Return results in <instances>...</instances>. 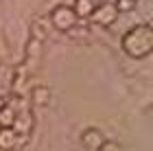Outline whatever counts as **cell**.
<instances>
[{
    "instance_id": "obj_7",
    "label": "cell",
    "mask_w": 153,
    "mask_h": 151,
    "mask_svg": "<svg viewBox=\"0 0 153 151\" xmlns=\"http://www.w3.org/2000/svg\"><path fill=\"white\" fill-rule=\"evenodd\" d=\"M48 99H51V92H48V88H44V86L35 88V92H33V101H35V105H46Z\"/></svg>"
},
{
    "instance_id": "obj_8",
    "label": "cell",
    "mask_w": 153,
    "mask_h": 151,
    "mask_svg": "<svg viewBox=\"0 0 153 151\" xmlns=\"http://www.w3.org/2000/svg\"><path fill=\"white\" fill-rule=\"evenodd\" d=\"M116 9H118V13H127V11H131V9H134V4H136V0H116Z\"/></svg>"
},
{
    "instance_id": "obj_2",
    "label": "cell",
    "mask_w": 153,
    "mask_h": 151,
    "mask_svg": "<svg viewBox=\"0 0 153 151\" xmlns=\"http://www.w3.org/2000/svg\"><path fill=\"white\" fill-rule=\"evenodd\" d=\"M116 16H118V9H116V4H112V2H105V4L96 7L94 13H92L94 22H96V24H105V26L114 24Z\"/></svg>"
},
{
    "instance_id": "obj_3",
    "label": "cell",
    "mask_w": 153,
    "mask_h": 151,
    "mask_svg": "<svg viewBox=\"0 0 153 151\" xmlns=\"http://www.w3.org/2000/svg\"><path fill=\"white\" fill-rule=\"evenodd\" d=\"M81 142H83L88 149H96V151H99V149L103 147V142H105V136H103L99 129H88V132H83Z\"/></svg>"
},
{
    "instance_id": "obj_4",
    "label": "cell",
    "mask_w": 153,
    "mask_h": 151,
    "mask_svg": "<svg viewBox=\"0 0 153 151\" xmlns=\"http://www.w3.org/2000/svg\"><path fill=\"white\" fill-rule=\"evenodd\" d=\"M18 132L16 129H11V127H2L0 129V149H13V147H18Z\"/></svg>"
},
{
    "instance_id": "obj_9",
    "label": "cell",
    "mask_w": 153,
    "mask_h": 151,
    "mask_svg": "<svg viewBox=\"0 0 153 151\" xmlns=\"http://www.w3.org/2000/svg\"><path fill=\"white\" fill-rule=\"evenodd\" d=\"M99 151H123V149H120V145H116V142L105 140V142H103V147H101Z\"/></svg>"
},
{
    "instance_id": "obj_5",
    "label": "cell",
    "mask_w": 153,
    "mask_h": 151,
    "mask_svg": "<svg viewBox=\"0 0 153 151\" xmlns=\"http://www.w3.org/2000/svg\"><path fill=\"white\" fill-rule=\"evenodd\" d=\"M72 9L76 13V18H88V16L94 13L96 7H94V0H74Z\"/></svg>"
},
{
    "instance_id": "obj_1",
    "label": "cell",
    "mask_w": 153,
    "mask_h": 151,
    "mask_svg": "<svg viewBox=\"0 0 153 151\" xmlns=\"http://www.w3.org/2000/svg\"><path fill=\"white\" fill-rule=\"evenodd\" d=\"M76 20H79V18H76L74 9H72V7H66V4L57 7V9L53 11V16H51L53 26H55V29H59V31H70V29H74Z\"/></svg>"
},
{
    "instance_id": "obj_6",
    "label": "cell",
    "mask_w": 153,
    "mask_h": 151,
    "mask_svg": "<svg viewBox=\"0 0 153 151\" xmlns=\"http://www.w3.org/2000/svg\"><path fill=\"white\" fill-rule=\"evenodd\" d=\"M16 118L18 116H16V112H13L11 107H2L0 109V125L2 127H11L13 123H16Z\"/></svg>"
},
{
    "instance_id": "obj_10",
    "label": "cell",
    "mask_w": 153,
    "mask_h": 151,
    "mask_svg": "<svg viewBox=\"0 0 153 151\" xmlns=\"http://www.w3.org/2000/svg\"><path fill=\"white\" fill-rule=\"evenodd\" d=\"M101 2H103V4H105V2H109V0H101Z\"/></svg>"
}]
</instances>
